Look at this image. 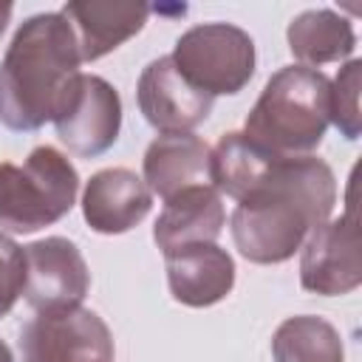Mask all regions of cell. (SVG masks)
Segmentation results:
<instances>
[{"label":"cell","mask_w":362,"mask_h":362,"mask_svg":"<svg viewBox=\"0 0 362 362\" xmlns=\"http://www.w3.org/2000/svg\"><path fill=\"white\" fill-rule=\"evenodd\" d=\"M175 68L204 93L235 96L255 76V40L232 23H201L184 31L173 48Z\"/></svg>","instance_id":"cell-5"},{"label":"cell","mask_w":362,"mask_h":362,"mask_svg":"<svg viewBox=\"0 0 362 362\" xmlns=\"http://www.w3.org/2000/svg\"><path fill=\"white\" fill-rule=\"evenodd\" d=\"M23 362H113V334L90 308L37 314L20 331Z\"/></svg>","instance_id":"cell-6"},{"label":"cell","mask_w":362,"mask_h":362,"mask_svg":"<svg viewBox=\"0 0 362 362\" xmlns=\"http://www.w3.org/2000/svg\"><path fill=\"white\" fill-rule=\"evenodd\" d=\"M164 260L170 294L181 305H215L235 286V260L218 243H189L164 255Z\"/></svg>","instance_id":"cell-12"},{"label":"cell","mask_w":362,"mask_h":362,"mask_svg":"<svg viewBox=\"0 0 362 362\" xmlns=\"http://www.w3.org/2000/svg\"><path fill=\"white\" fill-rule=\"evenodd\" d=\"M144 184L164 201L189 187L212 184L209 147L192 133H161L144 153Z\"/></svg>","instance_id":"cell-15"},{"label":"cell","mask_w":362,"mask_h":362,"mask_svg":"<svg viewBox=\"0 0 362 362\" xmlns=\"http://www.w3.org/2000/svg\"><path fill=\"white\" fill-rule=\"evenodd\" d=\"M59 141L79 158H96L110 150L122 130V99L119 90L96 76L82 74L68 105L54 119Z\"/></svg>","instance_id":"cell-9"},{"label":"cell","mask_w":362,"mask_h":362,"mask_svg":"<svg viewBox=\"0 0 362 362\" xmlns=\"http://www.w3.org/2000/svg\"><path fill=\"white\" fill-rule=\"evenodd\" d=\"M331 124V79L305 65H286L260 90L243 133L277 158L311 156Z\"/></svg>","instance_id":"cell-3"},{"label":"cell","mask_w":362,"mask_h":362,"mask_svg":"<svg viewBox=\"0 0 362 362\" xmlns=\"http://www.w3.org/2000/svg\"><path fill=\"white\" fill-rule=\"evenodd\" d=\"M226 226L221 192L212 184L181 189L164 201V209L153 226V240L161 255H170L189 243H215Z\"/></svg>","instance_id":"cell-14"},{"label":"cell","mask_w":362,"mask_h":362,"mask_svg":"<svg viewBox=\"0 0 362 362\" xmlns=\"http://www.w3.org/2000/svg\"><path fill=\"white\" fill-rule=\"evenodd\" d=\"M274 362H345L339 331L314 314H297L277 325L272 337Z\"/></svg>","instance_id":"cell-18"},{"label":"cell","mask_w":362,"mask_h":362,"mask_svg":"<svg viewBox=\"0 0 362 362\" xmlns=\"http://www.w3.org/2000/svg\"><path fill=\"white\" fill-rule=\"evenodd\" d=\"M359 85H362V62L348 59L337 79L331 82V124L348 141L359 139L362 133V113H359Z\"/></svg>","instance_id":"cell-19"},{"label":"cell","mask_w":362,"mask_h":362,"mask_svg":"<svg viewBox=\"0 0 362 362\" xmlns=\"http://www.w3.org/2000/svg\"><path fill=\"white\" fill-rule=\"evenodd\" d=\"M25 286V252L0 232V320L14 308Z\"/></svg>","instance_id":"cell-20"},{"label":"cell","mask_w":362,"mask_h":362,"mask_svg":"<svg viewBox=\"0 0 362 362\" xmlns=\"http://www.w3.org/2000/svg\"><path fill=\"white\" fill-rule=\"evenodd\" d=\"M139 110L158 133H189L206 122L212 110V96L195 88L173 62V57L153 59L136 85Z\"/></svg>","instance_id":"cell-10"},{"label":"cell","mask_w":362,"mask_h":362,"mask_svg":"<svg viewBox=\"0 0 362 362\" xmlns=\"http://www.w3.org/2000/svg\"><path fill=\"white\" fill-rule=\"evenodd\" d=\"M11 11H14V6H11V3H0V37H3V31H6L8 20H11Z\"/></svg>","instance_id":"cell-21"},{"label":"cell","mask_w":362,"mask_h":362,"mask_svg":"<svg viewBox=\"0 0 362 362\" xmlns=\"http://www.w3.org/2000/svg\"><path fill=\"white\" fill-rule=\"evenodd\" d=\"M23 252H25L23 297L37 314L76 308L85 300L90 288V272L74 240L54 235L23 246Z\"/></svg>","instance_id":"cell-8"},{"label":"cell","mask_w":362,"mask_h":362,"mask_svg":"<svg viewBox=\"0 0 362 362\" xmlns=\"http://www.w3.org/2000/svg\"><path fill=\"white\" fill-rule=\"evenodd\" d=\"M0 362H14V354L3 339H0Z\"/></svg>","instance_id":"cell-22"},{"label":"cell","mask_w":362,"mask_h":362,"mask_svg":"<svg viewBox=\"0 0 362 362\" xmlns=\"http://www.w3.org/2000/svg\"><path fill=\"white\" fill-rule=\"evenodd\" d=\"M79 42L59 11L28 17L0 62V124L40 130L68 105L79 82Z\"/></svg>","instance_id":"cell-2"},{"label":"cell","mask_w":362,"mask_h":362,"mask_svg":"<svg viewBox=\"0 0 362 362\" xmlns=\"http://www.w3.org/2000/svg\"><path fill=\"white\" fill-rule=\"evenodd\" d=\"M277 161H280L277 156L266 153L246 133H238V130L223 133L215 141V147H209L212 187L240 204L269 181Z\"/></svg>","instance_id":"cell-16"},{"label":"cell","mask_w":362,"mask_h":362,"mask_svg":"<svg viewBox=\"0 0 362 362\" xmlns=\"http://www.w3.org/2000/svg\"><path fill=\"white\" fill-rule=\"evenodd\" d=\"M79 175L57 147H34L23 164L0 161V229L31 235L65 218L76 201Z\"/></svg>","instance_id":"cell-4"},{"label":"cell","mask_w":362,"mask_h":362,"mask_svg":"<svg viewBox=\"0 0 362 362\" xmlns=\"http://www.w3.org/2000/svg\"><path fill=\"white\" fill-rule=\"evenodd\" d=\"M359 246H362V240H359L354 181H351L345 215L325 221L303 243L300 286L305 291H314L322 297H337V294L354 291L362 283V249Z\"/></svg>","instance_id":"cell-7"},{"label":"cell","mask_w":362,"mask_h":362,"mask_svg":"<svg viewBox=\"0 0 362 362\" xmlns=\"http://www.w3.org/2000/svg\"><path fill=\"white\" fill-rule=\"evenodd\" d=\"M59 14L71 23V28L76 34L82 62H96L144 28L150 6L71 0L59 8Z\"/></svg>","instance_id":"cell-13"},{"label":"cell","mask_w":362,"mask_h":362,"mask_svg":"<svg viewBox=\"0 0 362 362\" xmlns=\"http://www.w3.org/2000/svg\"><path fill=\"white\" fill-rule=\"evenodd\" d=\"M334 204L337 178L322 158H280L269 181L235 206L232 240L252 263H283L303 249L317 226L331 221Z\"/></svg>","instance_id":"cell-1"},{"label":"cell","mask_w":362,"mask_h":362,"mask_svg":"<svg viewBox=\"0 0 362 362\" xmlns=\"http://www.w3.org/2000/svg\"><path fill=\"white\" fill-rule=\"evenodd\" d=\"M153 209V192L127 167H107L90 175L82 192L85 223L99 235H122L139 226Z\"/></svg>","instance_id":"cell-11"},{"label":"cell","mask_w":362,"mask_h":362,"mask_svg":"<svg viewBox=\"0 0 362 362\" xmlns=\"http://www.w3.org/2000/svg\"><path fill=\"white\" fill-rule=\"evenodd\" d=\"M286 40L294 59L305 68L339 62L351 57L356 48V34L351 20H345L331 8H308L297 14L286 28Z\"/></svg>","instance_id":"cell-17"}]
</instances>
